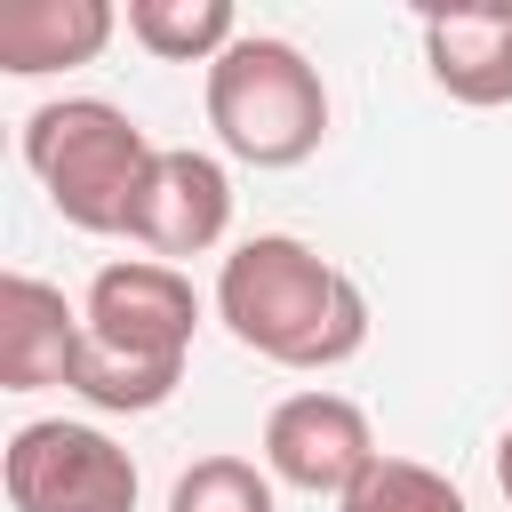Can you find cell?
Here are the masks:
<instances>
[{"label":"cell","mask_w":512,"mask_h":512,"mask_svg":"<svg viewBox=\"0 0 512 512\" xmlns=\"http://www.w3.org/2000/svg\"><path fill=\"white\" fill-rule=\"evenodd\" d=\"M216 320L272 368H344L368 344V296L296 232H256L216 264Z\"/></svg>","instance_id":"1"},{"label":"cell","mask_w":512,"mask_h":512,"mask_svg":"<svg viewBox=\"0 0 512 512\" xmlns=\"http://www.w3.org/2000/svg\"><path fill=\"white\" fill-rule=\"evenodd\" d=\"M80 320H88V336H80V360H72V392L104 416L168 408V392L184 384L192 328H200L192 280L160 256H120L88 280Z\"/></svg>","instance_id":"2"},{"label":"cell","mask_w":512,"mask_h":512,"mask_svg":"<svg viewBox=\"0 0 512 512\" xmlns=\"http://www.w3.org/2000/svg\"><path fill=\"white\" fill-rule=\"evenodd\" d=\"M160 144L112 96H56L24 120V168L72 232H128Z\"/></svg>","instance_id":"3"},{"label":"cell","mask_w":512,"mask_h":512,"mask_svg":"<svg viewBox=\"0 0 512 512\" xmlns=\"http://www.w3.org/2000/svg\"><path fill=\"white\" fill-rule=\"evenodd\" d=\"M208 128L248 168H296L328 136V88L320 64L280 32H240L208 64Z\"/></svg>","instance_id":"4"},{"label":"cell","mask_w":512,"mask_h":512,"mask_svg":"<svg viewBox=\"0 0 512 512\" xmlns=\"http://www.w3.org/2000/svg\"><path fill=\"white\" fill-rule=\"evenodd\" d=\"M8 504L16 512H136V456L72 416L16 424L8 440Z\"/></svg>","instance_id":"5"},{"label":"cell","mask_w":512,"mask_h":512,"mask_svg":"<svg viewBox=\"0 0 512 512\" xmlns=\"http://www.w3.org/2000/svg\"><path fill=\"white\" fill-rule=\"evenodd\" d=\"M376 456L384 448L368 432V408L344 400V392H288L264 416V472L280 488H304V496H336L344 504Z\"/></svg>","instance_id":"6"},{"label":"cell","mask_w":512,"mask_h":512,"mask_svg":"<svg viewBox=\"0 0 512 512\" xmlns=\"http://www.w3.org/2000/svg\"><path fill=\"white\" fill-rule=\"evenodd\" d=\"M232 224V176L216 152H192V144H160L144 192H136V216H128V240L152 248L160 264L168 256H208Z\"/></svg>","instance_id":"7"},{"label":"cell","mask_w":512,"mask_h":512,"mask_svg":"<svg viewBox=\"0 0 512 512\" xmlns=\"http://www.w3.org/2000/svg\"><path fill=\"white\" fill-rule=\"evenodd\" d=\"M88 320L64 304V288H48L40 272H8L0 280V392H40V384H72Z\"/></svg>","instance_id":"8"},{"label":"cell","mask_w":512,"mask_h":512,"mask_svg":"<svg viewBox=\"0 0 512 512\" xmlns=\"http://www.w3.org/2000/svg\"><path fill=\"white\" fill-rule=\"evenodd\" d=\"M424 64L472 112L512 104V0H496V8H432L424 16Z\"/></svg>","instance_id":"9"},{"label":"cell","mask_w":512,"mask_h":512,"mask_svg":"<svg viewBox=\"0 0 512 512\" xmlns=\"http://www.w3.org/2000/svg\"><path fill=\"white\" fill-rule=\"evenodd\" d=\"M112 24H120L112 0H8L0 8V72L8 80H40V72L96 64Z\"/></svg>","instance_id":"10"},{"label":"cell","mask_w":512,"mask_h":512,"mask_svg":"<svg viewBox=\"0 0 512 512\" xmlns=\"http://www.w3.org/2000/svg\"><path fill=\"white\" fill-rule=\"evenodd\" d=\"M128 40L160 64H216L240 40L232 0H128Z\"/></svg>","instance_id":"11"},{"label":"cell","mask_w":512,"mask_h":512,"mask_svg":"<svg viewBox=\"0 0 512 512\" xmlns=\"http://www.w3.org/2000/svg\"><path fill=\"white\" fill-rule=\"evenodd\" d=\"M344 512H472V504L448 472H432L416 456H376L360 472V488L344 496Z\"/></svg>","instance_id":"12"},{"label":"cell","mask_w":512,"mask_h":512,"mask_svg":"<svg viewBox=\"0 0 512 512\" xmlns=\"http://www.w3.org/2000/svg\"><path fill=\"white\" fill-rule=\"evenodd\" d=\"M168 512H280V504H272V472L264 464H248V456H200L168 488Z\"/></svg>","instance_id":"13"},{"label":"cell","mask_w":512,"mask_h":512,"mask_svg":"<svg viewBox=\"0 0 512 512\" xmlns=\"http://www.w3.org/2000/svg\"><path fill=\"white\" fill-rule=\"evenodd\" d=\"M496 488H504V504H512V432L496 440Z\"/></svg>","instance_id":"14"}]
</instances>
